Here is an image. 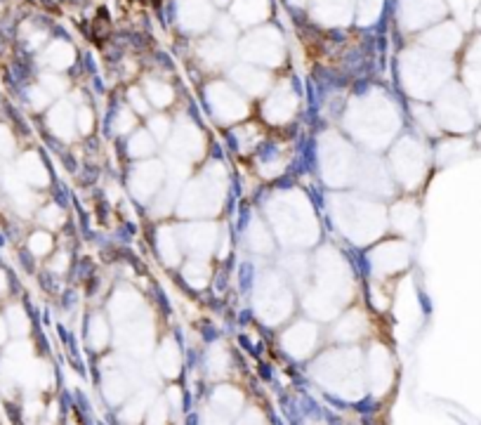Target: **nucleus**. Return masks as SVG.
I'll return each instance as SVG.
<instances>
[{"mask_svg": "<svg viewBox=\"0 0 481 425\" xmlns=\"http://www.w3.org/2000/svg\"><path fill=\"white\" fill-rule=\"evenodd\" d=\"M335 223L340 225L344 236L352 241L366 243L382 234L384 213L377 203L364 201V198L337 196L335 198Z\"/></svg>", "mask_w": 481, "mask_h": 425, "instance_id": "obj_1", "label": "nucleus"}, {"mask_svg": "<svg viewBox=\"0 0 481 425\" xmlns=\"http://www.w3.org/2000/svg\"><path fill=\"white\" fill-rule=\"evenodd\" d=\"M271 218H274V225H276V234L286 243L307 246V243L314 241L316 234H319V232H316L319 227H316V220L309 211L307 201L300 196L279 198Z\"/></svg>", "mask_w": 481, "mask_h": 425, "instance_id": "obj_2", "label": "nucleus"}, {"mask_svg": "<svg viewBox=\"0 0 481 425\" xmlns=\"http://www.w3.org/2000/svg\"><path fill=\"white\" fill-rule=\"evenodd\" d=\"M371 265L377 274H394L409 265V246L401 241H387L371 253Z\"/></svg>", "mask_w": 481, "mask_h": 425, "instance_id": "obj_7", "label": "nucleus"}, {"mask_svg": "<svg viewBox=\"0 0 481 425\" xmlns=\"http://www.w3.org/2000/svg\"><path fill=\"white\" fill-rule=\"evenodd\" d=\"M392 170L401 185L406 189H413L424 180V170H427V154L418 142L404 140L401 144H396L394 154L389 156Z\"/></svg>", "mask_w": 481, "mask_h": 425, "instance_id": "obj_4", "label": "nucleus"}, {"mask_svg": "<svg viewBox=\"0 0 481 425\" xmlns=\"http://www.w3.org/2000/svg\"><path fill=\"white\" fill-rule=\"evenodd\" d=\"M222 178L219 175H203L201 180L191 182L182 191L179 198V208L182 215H215L222 206Z\"/></svg>", "mask_w": 481, "mask_h": 425, "instance_id": "obj_3", "label": "nucleus"}, {"mask_svg": "<svg viewBox=\"0 0 481 425\" xmlns=\"http://www.w3.org/2000/svg\"><path fill=\"white\" fill-rule=\"evenodd\" d=\"M81 130L83 133H90V130H92V113L90 111L81 113Z\"/></svg>", "mask_w": 481, "mask_h": 425, "instance_id": "obj_22", "label": "nucleus"}, {"mask_svg": "<svg viewBox=\"0 0 481 425\" xmlns=\"http://www.w3.org/2000/svg\"><path fill=\"white\" fill-rule=\"evenodd\" d=\"M215 241H217V234H215L213 225H189L186 229L179 232V243L182 248H186L191 255H206L213 251Z\"/></svg>", "mask_w": 481, "mask_h": 425, "instance_id": "obj_8", "label": "nucleus"}, {"mask_svg": "<svg viewBox=\"0 0 481 425\" xmlns=\"http://www.w3.org/2000/svg\"><path fill=\"white\" fill-rule=\"evenodd\" d=\"M179 236L175 234L173 229H168V227H163L161 234H158V251H161V258L163 263L168 265H177L179 263Z\"/></svg>", "mask_w": 481, "mask_h": 425, "instance_id": "obj_12", "label": "nucleus"}, {"mask_svg": "<svg viewBox=\"0 0 481 425\" xmlns=\"http://www.w3.org/2000/svg\"><path fill=\"white\" fill-rule=\"evenodd\" d=\"M14 170L19 173V178L24 180L28 187H48L50 185V173L48 166L43 163V158L36 151H26L17 158Z\"/></svg>", "mask_w": 481, "mask_h": 425, "instance_id": "obj_9", "label": "nucleus"}, {"mask_svg": "<svg viewBox=\"0 0 481 425\" xmlns=\"http://www.w3.org/2000/svg\"><path fill=\"white\" fill-rule=\"evenodd\" d=\"M8 326H12L17 333L26 331L28 328V319H26V312L19 308V305H12V308L8 310Z\"/></svg>", "mask_w": 481, "mask_h": 425, "instance_id": "obj_18", "label": "nucleus"}, {"mask_svg": "<svg viewBox=\"0 0 481 425\" xmlns=\"http://www.w3.org/2000/svg\"><path fill=\"white\" fill-rule=\"evenodd\" d=\"M14 151V138L8 128L0 126V158H8Z\"/></svg>", "mask_w": 481, "mask_h": 425, "instance_id": "obj_19", "label": "nucleus"}, {"mask_svg": "<svg viewBox=\"0 0 481 425\" xmlns=\"http://www.w3.org/2000/svg\"><path fill=\"white\" fill-rule=\"evenodd\" d=\"M38 220L43 223L45 229H59L61 225H64L66 215L64 211H61L59 206H55V203H50V206H45L38 211Z\"/></svg>", "mask_w": 481, "mask_h": 425, "instance_id": "obj_16", "label": "nucleus"}, {"mask_svg": "<svg viewBox=\"0 0 481 425\" xmlns=\"http://www.w3.org/2000/svg\"><path fill=\"white\" fill-rule=\"evenodd\" d=\"M128 151L132 158H149L151 154H154V142H151V135L146 133H139L135 135L132 142L128 144Z\"/></svg>", "mask_w": 481, "mask_h": 425, "instance_id": "obj_17", "label": "nucleus"}, {"mask_svg": "<svg viewBox=\"0 0 481 425\" xmlns=\"http://www.w3.org/2000/svg\"><path fill=\"white\" fill-rule=\"evenodd\" d=\"M8 340V321L5 319H0V345Z\"/></svg>", "mask_w": 481, "mask_h": 425, "instance_id": "obj_23", "label": "nucleus"}, {"mask_svg": "<svg viewBox=\"0 0 481 425\" xmlns=\"http://www.w3.org/2000/svg\"><path fill=\"white\" fill-rule=\"evenodd\" d=\"M26 248H28V251H31V255H36V258H45V255L52 253V248H55V239H52V234H50V232H45V229H36V232H31V234H28V239H26Z\"/></svg>", "mask_w": 481, "mask_h": 425, "instance_id": "obj_13", "label": "nucleus"}, {"mask_svg": "<svg viewBox=\"0 0 481 425\" xmlns=\"http://www.w3.org/2000/svg\"><path fill=\"white\" fill-rule=\"evenodd\" d=\"M163 180H166V175H163L161 163L146 161L132 170V175H130V189H132V194L137 201L146 203L151 196H156V191L161 189Z\"/></svg>", "mask_w": 481, "mask_h": 425, "instance_id": "obj_6", "label": "nucleus"}, {"mask_svg": "<svg viewBox=\"0 0 481 425\" xmlns=\"http://www.w3.org/2000/svg\"><path fill=\"white\" fill-rule=\"evenodd\" d=\"M392 225L401 234H411V229H415L418 225V208L409 201L396 203L392 208Z\"/></svg>", "mask_w": 481, "mask_h": 425, "instance_id": "obj_10", "label": "nucleus"}, {"mask_svg": "<svg viewBox=\"0 0 481 425\" xmlns=\"http://www.w3.org/2000/svg\"><path fill=\"white\" fill-rule=\"evenodd\" d=\"M361 182L368 191H375V194H384L389 189V178L380 163H375V173H373V158L366 161L364 170H361Z\"/></svg>", "mask_w": 481, "mask_h": 425, "instance_id": "obj_11", "label": "nucleus"}, {"mask_svg": "<svg viewBox=\"0 0 481 425\" xmlns=\"http://www.w3.org/2000/svg\"><path fill=\"white\" fill-rule=\"evenodd\" d=\"M321 170H324L326 182L342 187L352 180V173H356V163L352 151L344 144L335 140L333 147H324V156H321Z\"/></svg>", "mask_w": 481, "mask_h": 425, "instance_id": "obj_5", "label": "nucleus"}, {"mask_svg": "<svg viewBox=\"0 0 481 425\" xmlns=\"http://www.w3.org/2000/svg\"><path fill=\"white\" fill-rule=\"evenodd\" d=\"M248 246L253 248L255 253H269L271 251V236L267 234L262 223H253L251 229H248Z\"/></svg>", "mask_w": 481, "mask_h": 425, "instance_id": "obj_15", "label": "nucleus"}, {"mask_svg": "<svg viewBox=\"0 0 481 425\" xmlns=\"http://www.w3.org/2000/svg\"><path fill=\"white\" fill-rule=\"evenodd\" d=\"M10 293V274L5 267H0V298H5Z\"/></svg>", "mask_w": 481, "mask_h": 425, "instance_id": "obj_21", "label": "nucleus"}, {"mask_svg": "<svg viewBox=\"0 0 481 425\" xmlns=\"http://www.w3.org/2000/svg\"><path fill=\"white\" fill-rule=\"evenodd\" d=\"M184 279L194 288H203L206 281L210 279V267H208V263H203V258L191 260V263L184 265Z\"/></svg>", "mask_w": 481, "mask_h": 425, "instance_id": "obj_14", "label": "nucleus"}, {"mask_svg": "<svg viewBox=\"0 0 481 425\" xmlns=\"http://www.w3.org/2000/svg\"><path fill=\"white\" fill-rule=\"evenodd\" d=\"M69 263H71L69 253L59 251V253L52 255V260H50V270H52V272H66V270H69Z\"/></svg>", "mask_w": 481, "mask_h": 425, "instance_id": "obj_20", "label": "nucleus"}]
</instances>
